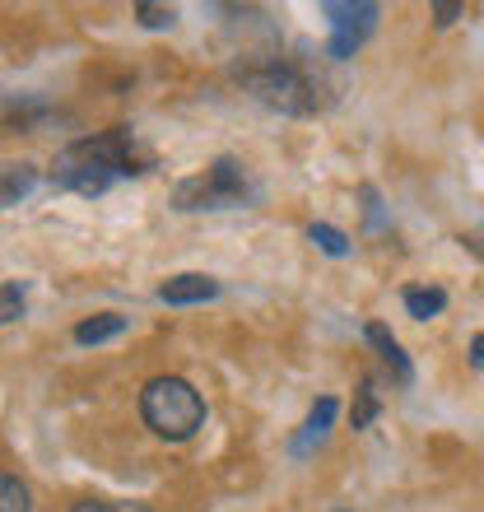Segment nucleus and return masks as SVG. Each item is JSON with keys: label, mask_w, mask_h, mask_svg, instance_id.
Here are the masks:
<instances>
[{"label": "nucleus", "mask_w": 484, "mask_h": 512, "mask_svg": "<svg viewBox=\"0 0 484 512\" xmlns=\"http://www.w3.org/2000/svg\"><path fill=\"white\" fill-rule=\"evenodd\" d=\"M256 196H261V191H256V182L247 177V168L224 154V159H215L201 177L177 182L173 205L187 210V215L191 210H238V205H252Z\"/></svg>", "instance_id": "20e7f679"}, {"label": "nucleus", "mask_w": 484, "mask_h": 512, "mask_svg": "<svg viewBox=\"0 0 484 512\" xmlns=\"http://www.w3.org/2000/svg\"><path fill=\"white\" fill-rule=\"evenodd\" d=\"M149 173V154L135 149L131 126H112V131L84 135L75 145H66L52 163V182L61 191H80V196H103L117 187L121 177Z\"/></svg>", "instance_id": "f257e3e1"}, {"label": "nucleus", "mask_w": 484, "mask_h": 512, "mask_svg": "<svg viewBox=\"0 0 484 512\" xmlns=\"http://www.w3.org/2000/svg\"><path fill=\"white\" fill-rule=\"evenodd\" d=\"M135 14H140V24H145V28H173L177 24L173 5H149V0H140V5H135Z\"/></svg>", "instance_id": "2eb2a0df"}, {"label": "nucleus", "mask_w": 484, "mask_h": 512, "mask_svg": "<svg viewBox=\"0 0 484 512\" xmlns=\"http://www.w3.org/2000/svg\"><path fill=\"white\" fill-rule=\"evenodd\" d=\"M140 419L163 443H187L205 429V401L187 378L163 373V378H149L140 391Z\"/></svg>", "instance_id": "7ed1b4c3"}, {"label": "nucleus", "mask_w": 484, "mask_h": 512, "mask_svg": "<svg viewBox=\"0 0 484 512\" xmlns=\"http://www.w3.org/2000/svg\"><path fill=\"white\" fill-rule=\"evenodd\" d=\"M121 331H126V317H121V312H98V317H84V322L75 326V340H80V345H103V340H117Z\"/></svg>", "instance_id": "1a4fd4ad"}, {"label": "nucleus", "mask_w": 484, "mask_h": 512, "mask_svg": "<svg viewBox=\"0 0 484 512\" xmlns=\"http://www.w3.org/2000/svg\"><path fill=\"white\" fill-rule=\"evenodd\" d=\"M121 512H149V508H145V503H131V508H121Z\"/></svg>", "instance_id": "6ab92c4d"}, {"label": "nucleus", "mask_w": 484, "mask_h": 512, "mask_svg": "<svg viewBox=\"0 0 484 512\" xmlns=\"http://www.w3.org/2000/svg\"><path fill=\"white\" fill-rule=\"evenodd\" d=\"M377 415H382V396H377V382H373V378H363V382H359V391H354V410H350L354 429H368V424H373Z\"/></svg>", "instance_id": "9b49d317"}, {"label": "nucleus", "mask_w": 484, "mask_h": 512, "mask_svg": "<svg viewBox=\"0 0 484 512\" xmlns=\"http://www.w3.org/2000/svg\"><path fill=\"white\" fill-rule=\"evenodd\" d=\"M363 340H368V345L377 350V359H382V364L396 373V382H401V387H410V382H415V364H410V354L401 350V340L391 336L387 326H382V322H368V326H363Z\"/></svg>", "instance_id": "423d86ee"}, {"label": "nucleus", "mask_w": 484, "mask_h": 512, "mask_svg": "<svg viewBox=\"0 0 484 512\" xmlns=\"http://www.w3.org/2000/svg\"><path fill=\"white\" fill-rule=\"evenodd\" d=\"M322 14L331 19V47H326L331 61H350L363 47V38L377 28V5H368V0H359V5H350V0H326Z\"/></svg>", "instance_id": "39448f33"}, {"label": "nucleus", "mask_w": 484, "mask_h": 512, "mask_svg": "<svg viewBox=\"0 0 484 512\" xmlns=\"http://www.w3.org/2000/svg\"><path fill=\"white\" fill-rule=\"evenodd\" d=\"M308 238L322 247L326 256H336V261L340 256H350V238H345L340 229H331V224H308Z\"/></svg>", "instance_id": "ddd939ff"}, {"label": "nucleus", "mask_w": 484, "mask_h": 512, "mask_svg": "<svg viewBox=\"0 0 484 512\" xmlns=\"http://www.w3.org/2000/svg\"><path fill=\"white\" fill-rule=\"evenodd\" d=\"M461 14H466V5H461V0H443V5H433V24H438V28H452Z\"/></svg>", "instance_id": "dca6fc26"}, {"label": "nucleus", "mask_w": 484, "mask_h": 512, "mask_svg": "<svg viewBox=\"0 0 484 512\" xmlns=\"http://www.w3.org/2000/svg\"><path fill=\"white\" fill-rule=\"evenodd\" d=\"M336 410H340V401H336V396H322V401L312 405L308 424H303V438H298V443H294V457H303V452H312V443H322V438H326V429H331V419H336Z\"/></svg>", "instance_id": "6e6552de"}, {"label": "nucleus", "mask_w": 484, "mask_h": 512, "mask_svg": "<svg viewBox=\"0 0 484 512\" xmlns=\"http://www.w3.org/2000/svg\"><path fill=\"white\" fill-rule=\"evenodd\" d=\"M24 308H28V294H24V284H0V326H10V322H19L24 317Z\"/></svg>", "instance_id": "4468645a"}, {"label": "nucleus", "mask_w": 484, "mask_h": 512, "mask_svg": "<svg viewBox=\"0 0 484 512\" xmlns=\"http://www.w3.org/2000/svg\"><path fill=\"white\" fill-rule=\"evenodd\" d=\"M163 303H173V308H191V303H210V298H219V280H210V275H173V280L159 289Z\"/></svg>", "instance_id": "0eeeda50"}, {"label": "nucleus", "mask_w": 484, "mask_h": 512, "mask_svg": "<svg viewBox=\"0 0 484 512\" xmlns=\"http://www.w3.org/2000/svg\"><path fill=\"white\" fill-rule=\"evenodd\" d=\"M70 512H121V508H117V503H108V499H80Z\"/></svg>", "instance_id": "f3484780"}, {"label": "nucleus", "mask_w": 484, "mask_h": 512, "mask_svg": "<svg viewBox=\"0 0 484 512\" xmlns=\"http://www.w3.org/2000/svg\"><path fill=\"white\" fill-rule=\"evenodd\" d=\"M401 303H405V312H410L415 322H433V317L447 308V294H443V289H424V284H410V289L401 294Z\"/></svg>", "instance_id": "9d476101"}, {"label": "nucleus", "mask_w": 484, "mask_h": 512, "mask_svg": "<svg viewBox=\"0 0 484 512\" xmlns=\"http://www.w3.org/2000/svg\"><path fill=\"white\" fill-rule=\"evenodd\" d=\"M238 84L261 103V108L280 112V117H312L326 108V84L308 75L294 61H256L238 70Z\"/></svg>", "instance_id": "f03ea898"}, {"label": "nucleus", "mask_w": 484, "mask_h": 512, "mask_svg": "<svg viewBox=\"0 0 484 512\" xmlns=\"http://www.w3.org/2000/svg\"><path fill=\"white\" fill-rule=\"evenodd\" d=\"M471 364H475V368H484V331L471 340Z\"/></svg>", "instance_id": "a211bd4d"}, {"label": "nucleus", "mask_w": 484, "mask_h": 512, "mask_svg": "<svg viewBox=\"0 0 484 512\" xmlns=\"http://www.w3.org/2000/svg\"><path fill=\"white\" fill-rule=\"evenodd\" d=\"M0 512H33V494L19 475L0 471Z\"/></svg>", "instance_id": "f8f14e48"}]
</instances>
